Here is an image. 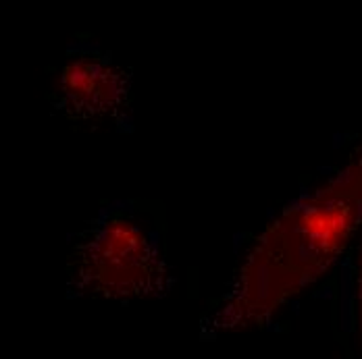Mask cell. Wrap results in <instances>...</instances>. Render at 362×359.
<instances>
[{
	"instance_id": "cell-1",
	"label": "cell",
	"mask_w": 362,
	"mask_h": 359,
	"mask_svg": "<svg viewBox=\"0 0 362 359\" xmlns=\"http://www.w3.org/2000/svg\"><path fill=\"white\" fill-rule=\"evenodd\" d=\"M361 222L362 158H354L267 226L204 316L202 334L267 322L290 297L323 276Z\"/></svg>"
},
{
	"instance_id": "cell-2",
	"label": "cell",
	"mask_w": 362,
	"mask_h": 359,
	"mask_svg": "<svg viewBox=\"0 0 362 359\" xmlns=\"http://www.w3.org/2000/svg\"><path fill=\"white\" fill-rule=\"evenodd\" d=\"M163 285L165 270L158 250L127 216H107L77 233L67 255L71 293L123 301L158 295Z\"/></svg>"
},
{
	"instance_id": "cell-3",
	"label": "cell",
	"mask_w": 362,
	"mask_h": 359,
	"mask_svg": "<svg viewBox=\"0 0 362 359\" xmlns=\"http://www.w3.org/2000/svg\"><path fill=\"white\" fill-rule=\"evenodd\" d=\"M129 96V73L107 54L86 52L63 67L54 107L73 123H103L123 114Z\"/></svg>"
},
{
	"instance_id": "cell-4",
	"label": "cell",
	"mask_w": 362,
	"mask_h": 359,
	"mask_svg": "<svg viewBox=\"0 0 362 359\" xmlns=\"http://www.w3.org/2000/svg\"><path fill=\"white\" fill-rule=\"evenodd\" d=\"M358 303H361V324H362V253H361V270H358Z\"/></svg>"
}]
</instances>
